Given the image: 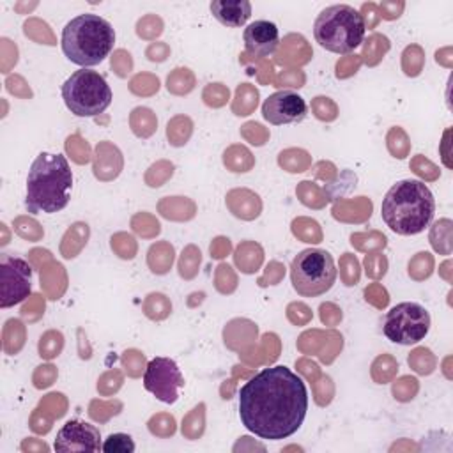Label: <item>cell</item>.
Returning a JSON list of instances; mask_svg holds the SVG:
<instances>
[{"label": "cell", "mask_w": 453, "mask_h": 453, "mask_svg": "<svg viewBox=\"0 0 453 453\" xmlns=\"http://www.w3.org/2000/svg\"><path fill=\"white\" fill-rule=\"evenodd\" d=\"M53 448L55 451H99L103 448L99 428L81 419H69L57 432Z\"/></svg>", "instance_id": "12"}, {"label": "cell", "mask_w": 453, "mask_h": 453, "mask_svg": "<svg viewBox=\"0 0 453 453\" xmlns=\"http://www.w3.org/2000/svg\"><path fill=\"white\" fill-rule=\"evenodd\" d=\"M32 292V267L14 255H4L0 260V308H11L25 301Z\"/></svg>", "instance_id": "9"}, {"label": "cell", "mask_w": 453, "mask_h": 453, "mask_svg": "<svg viewBox=\"0 0 453 453\" xmlns=\"http://www.w3.org/2000/svg\"><path fill=\"white\" fill-rule=\"evenodd\" d=\"M73 172L62 154L41 152L30 165L25 207L30 214H53L71 200Z\"/></svg>", "instance_id": "2"}, {"label": "cell", "mask_w": 453, "mask_h": 453, "mask_svg": "<svg viewBox=\"0 0 453 453\" xmlns=\"http://www.w3.org/2000/svg\"><path fill=\"white\" fill-rule=\"evenodd\" d=\"M294 290L303 297L326 294L336 281V267L329 251L308 248L296 255L290 265Z\"/></svg>", "instance_id": "7"}, {"label": "cell", "mask_w": 453, "mask_h": 453, "mask_svg": "<svg viewBox=\"0 0 453 453\" xmlns=\"http://www.w3.org/2000/svg\"><path fill=\"white\" fill-rule=\"evenodd\" d=\"M211 12L225 27H241L251 16V4L248 0H212Z\"/></svg>", "instance_id": "14"}, {"label": "cell", "mask_w": 453, "mask_h": 453, "mask_svg": "<svg viewBox=\"0 0 453 453\" xmlns=\"http://www.w3.org/2000/svg\"><path fill=\"white\" fill-rule=\"evenodd\" d=\"M134 442L131 435L127 434H110L106 441L103 442V451L106 453H133L134 451Z\"/></svg>", "instance_id": "16"}, {"label": "cell", "mask_w": 453, "mask_h": 453, "mask_svg": "<svg viewBox=\"0 0 453 453\" xmlns=\"http://www.w3.org/2000/svg\"><path fill=\"white\" fill-rule=\"evenodd\" d=\"M200 262V251L195 246H188L182 251L180 262H179V273L184 278H191L196 273V265Z\"/></svg>", "instance_id": "17"}, {"label": "cell", "mask_w": 453, "mask_h": 453, "mask_svg": "<svg viewBox=\"0 0 453 453\" xmlns=\"http://www.w3.org/2000/svg\"><path fill=\"white\" fill-rule=\"evenodd\" d=\"M306 411V384L285 365L262 368L239 389L241 423L265 441L294 435L301 428Z\"/></svg>", "instance_id": "1"}, {"label": "cell", "mask_w": 453, "mask_h": 453, "mask_svg": "<svg viewBox=\"0 0 453 453\" xmlns=\"http://www.w3.org/2000/svg\"><path fill=\"white\" fill-rule=\"evenodd\" d=\"M143 388L159 402L173 403L179 398V389L184 388V377L173 359L156 356L145 366Z\"/></svg>", "instance_id": "10"}, {"label": "cell", "mask_w": 453, "mask_h": 453, "mask_svg": "<svg viewBox=\"0 0 453 453\" xmlns=\"http://www.w3.org/2000/svg\"><path fill=\"white\" fill-rule=\"evenodd\" d=\"M430 331V313L425 306L405 301L393 306L382 324L384 336L398 345H414L421 342Z\"/></svg>", "instance_id": "8"}, {"label": "cell", "mask_w": 453, "mask_h": 453, "mask_svg": "<svg viewBox=\"0 0 453 453\" xmlns=\"http://www.w3.org/2000/svg\"><path fill=\"white\" fill-rule=\"evenodd\" d=\"M228 250H230V242H228V239H223V237H221V246H218V242H214V244L211 246L212 257H218V258L225 257V255L228 253Z\"/></svg>", "instance_id": "18"}, {"label": "cell", "mask_w": 453, "mask_h": 453, "mask_svg": "<svg viewBox=\"0 0 453 453\" xmlns=\"http://www.w3.org/2000/svg\"><path fill=\"white\" fill-rule=\"evenodd\" d=\"M388 48H389L388 37H384V35H372L365 42V46H363V58H365V62L368 65H375L382 58V55H384V51Z\"/></svg>", "instance_id": "15"}, {"label": "cell", "mask_w": 453, "mask_h": 453, "mask_svg": "<svg viewBox=\"0 0 453 453\" xmlns=\"http://www.w3.org/2000/svg\"><path fill=\"white\" fill-rule=\"evenodd\" d=\"M380 214L395 234L416 235L430 225L435 214V200L425 182L403 179L388 189Z\"/></svg>", "instance_id": "3"}, {"label": "cell", "mask_w": 453, "mask_h": 453, "mask_svg": "<svg viewBox=\"0 0 453 453\" xmlns=\"http://www.w3.org/2000/svg\"><path fill=\"white\" fill-rule=\"evenodd\" d=\"M306 101L292 90H278L262 104V115L273 126L301 122L306 117Z\"/></svg>", "instance_id": "11"}, {"label": "cell", "mask_w": 453, "mask_h": 453, "mask_svg": "<svg viewBox=\"0 0 453 453\" xmlns=\"http://www.w3.org/2000/svg\"><path fill=\"white\" fill-rule=\"evenodd\" d=\"M365 16L347 4L329 5L320 11L313 23L315 41L327 51L347 55L365 39Z\"/></svg>", "instance_id": "5"}, {"label": "cell", "mask_w": 453, "mask_h": 453, "mask_svg": "<svg viewBox=\"0 0 453 453\" xmlns=\"http://www.w3.org/2000/svg\"><path fill=\"white\" fill-rule=\"evenodd\" d=\"M64 55L76 65L92 67L101 64L115 44V30L110 21L97 14H80L62 30Z\"/></svg>", "instance_id": "4"}, {"label": "cell", "mask_w": 453, "mask_h": 453, "mask_svg": "<svg viewBox=\"0 0 453 453\" xmlns=\"http://www.w3.org/2000/svg\"><path fill=\"white\" fill-rule=\"evenodd\" d=\"M242 39L246 53L251 58H264L276 51L280 44V32L273 21L258 19L244 28Z\"/></svg>", "instance_id": "13"}, {"label": "cell", "mask_w": 453, "mask_h": 453, "mask_svg": "<svg viewBox=\"0 0 453 453\" xmlns=\"http://www.w3.org/2000/svg\"><path fill=\"white\" fill-rule=\"evenodd\" d=\"M62 99L76 117H97L111 104V88L97 71H74L62 85Z\"/></svg>", "instance_id": "6"}]
</instances>
